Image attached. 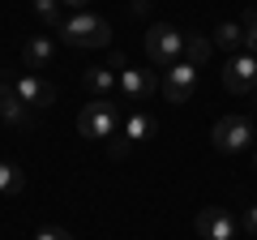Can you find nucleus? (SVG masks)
<instances>
[{
    "instance_id": "f257e3e1",
    "label": "nucleus",
    "mask_w": 257,
    "mask_h": 240,
    "mask_svg": "<svg viewBox=\"0 0 257 240\" xmlns=\"http://www.w3.org/2000/svg\"><path fill=\"white\" fill-rule=\"evenodd\" d=\"M60 39L69 47H107L111 43V26H107V18L82 9V13H73V18H64Z\"/></svg>"
},
{
    "instance_id": "f03ea898",
    "label": "nucleus",
    "mask_w": 257,
    "mask_h": 240,
    "mask_svg": "<svg viewBox=\"0 0 257 240\" xmlns=\"http://www.w3.org/2000/svg\"><path fill=\"white\" fill-rule=\"evenodd\" d=\"M116 125H120V107H116V99H94V103H86L82 111H77V133L82 138H111L116 133Z\"/></svg>"
},
{
    "instance_id": "7ed1b4c3",
    "label": "nucleus",
    "mask_w": 257,
    "mask_h": 240,
    "mask_svg": "<svg viewBox=\"0 0 257 240\" xmlns=\"http://www.w3.org/2000/svg\"><path fill=\"white\" fill-rule=\"evenodd\" d=\"M184 52V35L176 26H167V22H155V26L146 30V56H150V65H163L172 69L176 60H180Z\"/></svg>"
},
{
    "instance_id": "20e7f679",
    "label": "nucleus",
    "mask_w": 257,
    "mask_h": 240,
    "mask_svg": "<svg viewBox=\"0 0 257 240\" xmlns=\"http://www.w3.org/2000/svg\"><path fill=\"white\" fill-rule=\"evenodd\" d=\"M210 142L223 155H240V150H248V142H253V125H248L244 116H223V120H214Z\"/></svg>"
},
{
    "instance_id": "39448f33",
    "label": "nucleus",
    "mask_w": 257,
    "mask_h": 240,
    "mask_svg": "<svg viewBox=\"0 0 257 240\" xmlns=\"http://www.w3.org/2000/svg\"><path fill=\"white\" fill-rule=\"evenodd\" d=\"M116 86H120V94H124L128 103H146V99H155V90H159V73L155 69H120V77H116Z\"/></svg>"
},
{
    "instance_id": "423d86ee",
    "label": "nucleus",
    "mask_w": 257,
    "mask_h": 240,
    "mask_svg": "<svg viewBox=\"0 0 257 240\" xmlns=\"http://www.w3.org/2000/svg\"><path fill=\"white\" fill-rule=\"evenodd\" d=\"M193 86H197V69H193L189 60H176V65L163 73V99L180 107V103L193 99Z\"/></svg>"
},
{
    "instance_id": "0eeeda50",
    "label": "nucleus",
    "mask_w": 257,
    "mask_h": 240,
    "mask_svg": "<svg viewBox=\"0 0 257 240\" xmlns=\"http://www.w3.org/2000/svg\"><path fill=\"white\" fill-rule=\"evenodd\" d=\"M236 231H240L236 214H227L223 206H206L197 214V236L202 240H236Z\"/></svg>"
},
{
    "instance_id": "6e6552de",
    "label": "nucleus",
    "mask_w": 257,
    "mask_h": 240,
    "mask_svg": "<svg viewBox=\"0 0 257 240\" xmlns=\"http://www.w3.org/2000/svg\"><path fill=\"white\" fill-rule=\"evenodd\" d=\"M223 86H227L231 94H248L257 86V56L240 52L227 60V69H223Z\"/></svg>"
},
{
    "instance_id": "1a4fd4ad",
    "label": "nucleus",
    "mask_w": 257,
    "mask_h": 240,
    "mask_svg": "<svg viewBox=\"0 0 257 240\" xmlns=\"http://www.w3.org/2000/svg\"><path fill=\"white\" fill-rule=\"evenodd\" d=\"M0 120L9 125V129L26 133L35 129V116H30V107L18 99V90H13V82H0Z\"/></svg>"
},
{
    "instance_id": "9d476101",
    "label": "nucleus",
    "mask_w": 257,
    "mask_h": 240,
    "mask_svg": "<svg viewBox=\"0 0 257 240\" xmlns=\"http://www.w3.org/2000/svg\"><path fill=\"white\" fill-rule=\"evenodd\" d=\"M13 90H18V99L26 103V107H52L56 103V86L47 82V77H39V73H22L18 82H13Z\"/></svg>"
},
{
    "instance_id": "9b49d317",
    "label": "nucleus",
    "mask_w": 257,
    "mask_h": 240,
    "mask_svg": "<svg viewBox=\"0 0 257 240\" xmlns=\"http://www.w3.org/2000/svg\"><path fill=\"white\" fill-rule=\"evenodd\" d=\"M52 56H56V43L47 35H30L26 47H22V60H26L30 73H35V69H47V65H52Z\"/></svg>"
},
{
    "instance_id": "f8f14e48",
    "label": "nucleus",
    "mask_w": 257,
    "mask_h": 240,
    "mask_svg": "<svg viewBox=\"0 0 257 240\" xmlns=\"http://www.w3.org/2000/svg\"><path fill=\"white\" fill-rule=\"evenodd\" d=\"M116 77H120V73H111L107 65H103V69H86V73H82V86L94 94V99H111V90H116Z\"/></svg>"
},
{
    "instance_id": "ddd939ff",
    "label": "nucleus",
    "mask_w": 257,
    "mask_h": 240,
    "mask_svg": "<svg viewBox=\"0 0 257 240\" xmlns=\"http://www.w3.org/2000/svg\"><path fill=\"white\" fill-rule=\"evenodd\" d=\"M155 129H159V120L150 116V111H128L124 116V138L128 142H150Z\"/></svg>"
},
{
    "instance_id": "4468645a",
    "label": "nucleus",
    "mask_w": 257,
    "mask_h": 240,
    "mask_svg": "<svg viewBox=\"0 0 257 240\" xmlns=\"http://www.w3.org/2000/svg\"><path fill=\"white\" fill-rule=\"evenodd\" d=\"M210 43L223 47V52H240V47H244V26H240V22H219Z\"/></svg>"
},
{
    "instance_id": "2eb2a0df",
    "label": "nucleus",
    "mask_w": 257,
    "mask_h": 240,
    "mask_svg": "<svg viewBox=\"0 0 257 240\" xmlns=\"http://www.w3.org/2000/svg\"><path fill=\"white\" fill-rule=\"evenodd\" d=\"M210 52H214V43H210L206 35H184V52H180V56L189 60L193 69H202L206 60H210Z\"/></svg>"
},
{
    "instance_id": "dca6fc26",
    "label": "nucleus",
    "mask_w": 257,
    "mask_h": 240,
    "mask_svg": "<svg viewBox=\"0 0 257 240\" xmlns=\"http://www.w3.org/2000/svg\"><path fill=\"white\" fill-rule=\"evenodd\" d=\"M22 185H26V172H22L18 163H0V193H5V197H18Z\"/></svg>"
},
{
    "instance_id": "f3484780",
    "label": "nucleus",
    "mask_w": 257,
    "mask_h": 240,
    "mask_svg": "<svg viewBox=\"0 0 257 240\" xmlns=\"http://www.w3.org/2000/svg\"><path fill=\"white\" fill-rule=\"evenodd\" d=\"M30 5H35V13H39L43 26H52V30L64 26V5H60V0H30Z\"/></svg>"
},
{
    "instance_id": "a211bd4d",
    "label": "nucleus",
    "mask_w": 257,
    "mask_h": 240,
    "mask_svg": "<svg viewBox=\"0 0 257 240\" xmlns=\"http://www.w3.org/2000/svg\"><path fill=\"white\" fill-rule=\"evenodd\" d=\"M244 52H248V56H257V9L244 18Z\"/></svg>"
},
{
    "instance_id": "6ab92c4d",
    "label": "nucleus",
    "mask_w": 257,
    "mask_h": 240,
    "mask_svg": "<svg viewBox=\"0 0 257 240\" xmlns=\"http://www.w3.org/2000/svg\"><path fill=\"white\" fill-rule=\"evenodd\" d=\"M240 227L248 231V240H257V206H248V210H244V219H240Z\"/></svg>"
},
{
    "instance_id": "aec40b11",
    "label": "nucleus",
    "mask_w": 257,
    "mask_h": 240,
    "mask_svg": "<svg viewBox=\"0 0 257 240\" xmlns=\"http://www.w3.org/2000/svg\"><path fill=\"white\" fill-rule=\"evenodd\" d=\"M128 146H133V142L120 133V138H111V146H107V150H111V159H124V155H128Z\"/></svg>"
},
{
    "instance_id": "412c9836",
    "label": "nucleus",
    "mask_w": 257,
    "mask_h": 240,
    "mask_svg": "<svg viewBox=\"0 0 257 240\" xmlns=\"http://www.w3.org/2000/svg\"><path fill=\"white\" fill-rule=\"evenodd\" d=\"M35 240H73V231H64V227H43Z\"/></svg>"
},
{
    "instance_id": "4be33fe9",
    "label": "nucleus",
    "mask_w": 257,
    "mask_h": 240,
    "mask_svg": "<svg viewBox=\"0 0 257 240\" xmlns=\"http://www.w3.org/2000/svg\"><path fill=\"white\" fill-rule=\"evenodd\" d=\"M60 5H69V9H77V13H82L86 5H90V0H60Z\"/></svg>"
},
{
    "instance_id": "5701e85b",
    "label": "nucleus",
    "mask_w": 257,
    "mask_h": 240,
    "mask_svg": "<svg viewBox=\"0 0 257 240\" xmlns=\"http://www.w3.org/2000/svg\"><path fill=\"white\" fill-rule=\"evenodd\" d=\"M253 94H257V86H253Z\"/></svg>"
},
{
    "instance_id": "b1692460",
    "label": "nucleus",
    "mask_w": 257,
    "mask_h": 240,
    "mask_svg": "<svg viewBox=\"0 0 257 240\" xmlns=\"http://www.w3.org/2000/svg\"><path fill=\"white\" fill-rule=\"evenodd\" d=\"M253 163H257V155H253Z\"/></svg>"
}]
</instances>
